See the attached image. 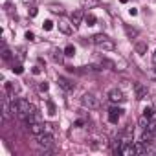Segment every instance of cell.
Listing matches in <instances>:
<instances>
[{
	"mask_svg": "<svg viewBox=\"0 0 156 156\" xmlns=\"http://www.w3.org/2000/svg\"><path fill=\"white\" fill-rule=\"evenodd\" d=\"M50 9H51L53 13H62V8H61V6H55V4H53V6H50Z\"/></svg>",
	"mask_w": 156,
	"mask_h": 156,
	"instance_id": "22",
	"label": "cell"
},
{
	"mask_svg": "<svg viewBox=\"0 0 156 156\" xmlns=\"http://www.w3.org/2000/svg\"><path fill=\"white\" fill-rule=\"evenodd\" d=\"M81 105L88 110H94V108H99V99L94 96V94H83L81 98Z\"/></svg>",
	"mask_w": 156,
	"mask_h": 156,
	"instance_id": "4",
	"label": "cell"
},
{
	"mask_svg": "<svg viewBox=\"0 0 156 156\" xmlns=\"http://www.w3.org/2000/svg\"><path fill=\"white\" fill-rule=\"evenodd\" d=\"M121 114H123V110H121L119 107H112V108L108 110V121L116 125V123L119 121V118H121Z\"/></svg>",
	"mask_w": 156,
	"mask_h": 156,
	"instance_id": "8",
	"label": "cell"
},
{
	"mask_svg": "<svg viewBox=\"0 0 156 156\" xmlns=\"http://www.w3.org/2000/svg\"><path fill=\"white\" fill-rule=\"evenodd\" d=\"M138 123H140V129H141V130H145V129L149 127V123H151V118H149V116H145V114H141V118H140V121H138Z\"/></svg>",
	"mask_w": 156,
	"mask_h": 156,
	"instance_id": "13",
	"label": "cell"
},
{
	"mask_svg": "<svg viewBox=\"0 0 156 156\" xmlns=\"http://www.w3.org/2000/svg\"><path fill=\"white\" fill-rule=\"evenodd\" d=\"M30 127V132L33 134V136H37V134H41V132H44V123L42 121H37V123H31V125H28Z\"/></svg>",
	"mask_w": 156,
	"mask_h": 156,
	"instance_id": "10",
	"label": "cell"
},
{
	"mask_svg": "<svg viewBox=\"0 0 156 156\" xmlns=\"http://www.w3.org/2000/svg\"><path fill=\"white\" fill-rule=\"evenodd\" d=\"M44 132H50V134H51V132H53V127H51L50 123H44Z\"/></svg>",
	"mask_w": 156,
	"mask_h": 156,
	"instance_id": "25",
	"label": "cell"
},
{
	"mask_svg": "<svg viewBox=\"0 0 156 156\" xmlns=\"http://www.w3.org/2000/svg\"><path fill=\"white\" fill-rule=\"evenodd\" d=\"M28 13H30V17H37V8H30Z\"/></svg>",
	"mask_w": 156,
	"mask_h": 156,
	"instance_id": "26",
	"label": "cell"
},
{
	"mask_svg": "<svg viewBox=\"0 0 156 156\" xmlns=\"http://www.w3.org/2000/svg\"><path fill=\"white\" fill-rule=\"evenodd\" d=\"M152 107H154V108H156V98H154V101H152Z\"/></svg>",
	"mask_w": 156,
	"mask_h": 156,
	"instance_id": "31",
	"label": "cell"
},
{
	"mask_svg": "<svg viewBox=\"0 0 156 156\" xmlns=\"http://www.w3.org/2000/svg\"><path fill=\"white\" fill-rule=\"evenodd\" d=\"M125 31H127V35H129L130 39H132V37H138V33H140L138 30H134V28H129V26H125Z\"/></svg>",
	"mask_w": 156,
	"mask_h": 156,
	"instance_id": "16",
	"label": "cell"
},
{
	"mask_svg": "<svg viewBox=\"0 0 156 156\" xmlns=\"http://www.w3.org/2000/svg\"><path fill=\"white\" fill-rule=\"evenodd\" d=\"M134 92H136V99H145L149 94V88L141 83H134Z\"/></svg>",
	"mask_w": 156,
	"mask_h": 156,
	"instance_id": "7",
	"label": "cell"
},
{
	"mask_svg": "<svg viewBox=\"0 0 156 156\" xmlns=\"http://www.w3.org/2000/svg\"><path fill=\"white\" fill-rule=\"evenodd\" d=\"M11 57H13L11 50H9L6 44H2V59H4V61H11Z\"/></svg>",
	"mask_w": 156,
	"mask_h": 156,
	"instance_id": "14",
	"label": "cell"
},
{
	"mask_svg": "<svg viewBox=\"0 0 156 156\" xmlns=\"http://www.w3.org/2000/svg\"><path fill=\"white\" fill-rule=\"evenodd\" d=\"M22 2H24L26 6H30V4H33V2H35V0H22Z\"/></svg>",
	"mask_w": 156,
	"mask_h": 156,
	"instance_id": "30",
	"label": "cell"
},
{
	"mask_svg": "<svg viewBox=\"0 0 156 156\" xmlns=\"http://www.w3.org/2000/svg\"><path fill=\"white\" fill-rule=\"evenodd\" d=\"M85 20H87V24H88V26H94L98 19H96V15H94V13H87V15H85Z\"/></svg>",
	"mask_w": 156,
	"mask_h": 156,
	"instance_id": "15",
	"label": "cell"
},
{
	"mask_svg": "<svg viewBox=\"0 0 156 156\" xmlns=\"http://www.w3.org/2000/svg\"><path fill=\"white\" fill-rule=\"evenodd\" d=\"M83 2H85V6H88V8L98 6V0H83Z\"/></svg>",
	"mask_w": 156,
	"mask_h": 156,
	"instance_id": "21",
	"label": "cell"
},
{
	"mask_svg": "<svg viewBox=\"0 0 156 156\" xmlns=\"http://www.w3.org/2000/svg\"><path fill=\"white\" fill-rule=\"evenodd\" d=\"M134 50H136L138 55H145V53H147V42H141V41L136 42V44H134Z\"/></svg>",
	"mask_w": 156,
	"mask_h": 156,
	"instance_id": "12",
	"label": "cell"
},
{
	"mask_svg": "<svg viewBox=\"0 0 156 156\" xmlns=\"http://www.w3.org/2000/svg\"><path fill=\"white\" fill-rule=\"evenodd\" d=\"M42 28H44L46 31H50V30L53 28V22H51V20H44V24H42Z\"/></svg>",
	"mask_w": 156,
	"mask_h": 156,
	"instance_id": "20",
	"label": "cell"
},
{
	"mask_svg": "<svg viewBox=\"0 0 156 156\" xmlns=\"http://www.w3.org/2000/svg\"><path fill=\"white\" fill-rule=\"evenodd\" d=\"M83 19H85V13H83V9H75L73 13H72V24H73V28H77L81 22H83Z\"/></svg>",
	"mask_w": 156,
	"mask_h": 156,
	"instance_id": "9",
	"label": "cell"
},
{
	"mask_svg": "<svg viewBox=\"0 0 156 156\" xmlns=\"http://www.w3.org/2000/svg\"><path fill=\"white\" fill-rule=\"evenodd\" d=\"M26 39H28V41H33V39H35V35H33L31 31H26Z\"/></svg>",
	"mask_w": 156,
	"mask_h": 156,
	"instance_id": "27",
	"label": "cell"
},
{
	"mask_svg": "<svg viewBox=\"0 0 156 156\" xmlns=\"http://www.w3.org/2000/svg\"><path fill=\"white\" fill-rule=\"evenodd\" d=\"M57 83H59V87H61L64 92H73V88H75V85H73L70 79L62 77V75H59V77H57Z\"/></svg>",
	"mask_w": 156,
	"mask_h": 156,
	"instance_id": "6",
	"label": "cell"
},
{
	"mask_svg": "<svg viewBox=\"0 0 156 156\" xmlns=\"http://www.w3.org/2000/svg\"><path fill=\"white\" fill-rule=\"evenodd\" d=\"M61 53H64V51H57V50H53V53H51V59L55 61V62H61L62 61V55Z\"/></svg>",
	"mask_w": 156,
	"mask_h": 156,
	"instance_id": "18",
	"label": "cell"
},
{
	"mask_svg": "<svg viewBox=\"0 0 156 156\" xmlns=\"http://www.w3.org/2000/svg\"><path fill=\"white\" fill-rule=\"evenodd\" d=\"M17 108H19V116H17V118H20L22 121H24V119L33 112V110H37V108L28 101V99H17Z\"/></svg>",
	"mask_w": 156,
	"mask_h": 156,
	"instance_id": "3",
	"label": "cell"
},
{
	"mask_svg": "<svg viewBox=\"0 0 156 156\" xmlns=\"http://www.w3.org/2000/svg\"><path fill=\"white\" fill-rule=\"evenodd\" d=\"M108 99L112 103H123L125 101V96H123V92L119 88H110L108 90Z\"/></svg>",
	"mask_w": 156,
	"mask_h": 156,
	"instance_id": "5",
	"label": "cell"
},
{
	"mask_svg": "<svg viewBox=\"0 0 156 156\" xmlns=\"http://www.w3.org/2000/svg\"><path fill=\"white\" fill-rule=\"evenodd\" d=\"M48 108H50V116H53L55 114V105L51 101H48Z\"/></svg>",
	"mask_w": 156,
	"mask_h": 156,
	"instance_id": "24",
	"label": "cell"
},
{
	"mask_svg": "<svg viewBox=\"0 0 156 156\" xmlns=\"http://www.w3.org/2000/svg\"><path fill=\"white\" fill-rule=\"evenodd\" d=\"M154 57H156V51H154Z\"/></svg>",
	"mask_w": 156,
	"mask_h": 156,
	"instance_id": "33",
	"label": "cell"
},
{
	"mask_svg": "<svg viewBox=\"0 0 156 156\" xmlns=\"http://www.w3.org/2000/svg\"><path fill=\"white\" fill-rule=\"evenodd\" d=\"M92 42H94L99 50H103V51H112V50L116 48L114 41H112L108 35H105V33H96V35L92 37Z\"/></svg>",
	"mask_w": 156,
	"mask_h": 156,
	"instance_id": "2",
	"label": "cell"
},
{
	"mask_svg": "<svg viewBox=\"0 0 156 156\" xmlns=\"http://www.w3.org/2000/svg\"><path fill=\"white\" fill-rule=\"evenodd\" d=\"M39 88H41V92H46V90H48V83H41Z\"/></svg>",
	"mask_w": 156,
	"mask_h": 156,
	"instance_id": "28",
	"label": "cell"
},
{
	"mask_svg": "<svg viewBox=\"0 0 156 156\" xmlns=\"http://www.w3.org/2000/svg\"><path fill=\"white\" fill-rule=\"evenodd\" d=\"M13 72H15V73H22V72H24L22 64H15V66H13Z\"/></svg>",
	"mask_w": 156,
	"mask_h": 156,
	"instance_id": "23",
	"label": "cell"
},
{
	"mask_svg": "<svg viewBox=\"0 0 156 156\" xmlns=\"http://www.w3.org/2000/svg\"><path fill=\"white\" fill-rule=\"evenodd\" d=\"M101 66H108V68H114L116 64H114L112 61H108V59H101Z\"/></svg>",
	"mask_w": 156,
	"mask_h": 156,
	"instance_id": "19",
	"label": "cell"
},
{
	"mask_svg": "<svg viewBox=\"0 0 156 156\" xmlns=\"http://www.w3.org/2000/svg\"><path fill=\"white\" fill-rule=\"evenodd\" d=\"M72 26H73V24H70V22H68V20H64V19H61V20H59V30H61L64 35H70V33H72Z\"/></svg>",
	"mask_w": 156,
	"mask_h": 156,
	"instance_id": "11",
	"label": "cell"
},
{
	"mask_svg": "<svg viewBox=\"0 0 156 156\" xmlns=\"http://www.w3.org/2000/svg\"><path fill=\"white\" fill-rule=\"evenodd\" d=\"M64 55H66V57H73V55H75V48H73L72 44L66 46V48H64Z\"/></svg>",
	"mask_w": 156,
	"mask_h": 156,
	"instance_id": "17",
	"label": "cell"
},
{
	"mask_svg": "<svg viewBox=\"0 0 156 156\" xmlns=\"http://www.w3.org/2000/svg\"><path fill=\"white\" fill-rule=\"evenodd\" d=\"M119 2H121V4H125V2H127V0H119Z\"/></svg>",
	"mask_w": 156,
	"mask_h": 156,
	"instance_id": "32",
	"label": "cell"
},
{
	"mask_svg": "<svg viewBox=\"0 0 156 156\" xmlns=\"http://www.w3.org/2000/svg\"><path fill=\"white\" fill-rule=\"evenodd\" d=\"M129 13H130L132 17H136V15H138V9H136V8H130V9H129Z\"/></svg>",
	"mask_w": 156,
	"mask_h": 156,
	"instance_id": "29",
	"label": "cell"
},
{
	"mask_svg": "<svg viewBox=\"0 0 156 156\" xmlns=\"http://www.w3.org/2000/svg\"><path fill=\"white\" fill-rule=\"evenodd\" d=\"M35 141H37V145L42 149L44 154H50V152L53 151L55 141H53V136H51L50 132H41V134H37V136H35Z\"/></svg>",
	"mask_w": 156,
	"mask_h": 156,
	"instance_id": "1",
	"label": "cell"
}]
</instances>
